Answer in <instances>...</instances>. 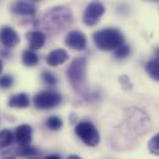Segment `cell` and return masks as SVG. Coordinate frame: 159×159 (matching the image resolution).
<instances>
[{"label": "cell", "mask_w": 159, "mask_h": 159, "mask_svg": "<svg viewBox=\"0 0 159 159\" xmlns=\"http://www.w3.org/2000/svg\"><path fill=\"white\" fill-rule=\"evenodd\" d=\"M14 80H12V77L10 75H1L0 77V88L1 89H9L11 88Z\"/></svg>", "instance_id": "obj_23"}, {"label": "cell", "mask_w": 159, "mask_h": 159, "mask_svg": "<svg viewBox=\"0 0 159 159\" xmlns=\"http://www.w3.org/2000/svg\"><path fill=\"white\" fill-rule=\"evenodd\" d=\"M62 101V96L59 93L54 90H46L41 91L35 95L34 98V104L36 109L39 110H49L57 107Z\"/></svg>", "instance_id": "obj_5"}, {"label": "cell", "mask_w": 159, "mask_h": 159, "mask_svg": "<svg viewBox=\"0 0 159 159\" xmlns=\"http://www.w3.org/2000/svg\"><path fill=\"white\" fill-rule=\"evenodd\" d=\"M17 157L16 149H2L0 151V159H15Z\"/></svg>", "instance_id": "obj_22"}, {"label": "cell", "mask_w": 159, "mask_h": 159, "mask_svg": "<svg viewBox=\"0 0 159 159\" xmlns=\"http://www.w3.org/2000/svg\"><path fill=\"white\" fill-rule=\"evenodd\" d=\"M1 72H2V62L0 61V73H1Z\"/></svg>", "instance_id": "obj_26"}, {"label": "cell", "mask_w": 159, "mask_h": 159, "mask_svg": "<svg viewBox=\"0 0 159 159\" xmlns=\"http://www.w3.org/2000/svg\"><path fill=\"white\" fill-rule=\"evenodd\" d=\"M0 42L6 48H12V47L17 46V43L20 42V37L12 27L4 26L2 29H0Z\"/></svg>", "instance_id": "obj_8"}, {"label": "cell", "mask_w": 159, "mask_h": 159, "mask_svg": "<svg viewBox=\"0 0 159 159\" xmlns=\"http://www.w3.org/2000/svg\"><path fill=\"white\" fill-rule=\"evenodd\" d=\"M67 77L74 89H81L86 80V59L84 57H78L72 61L67 69Z\"/></svg>", "instance_id": "obj_3"}, {"label": "cell", "mask_w": 159, "mask_h": 159, "mask_svg": "<svg viewBox=\"0 0 159 159\" xmlns=\"http://www.w3.org/2000/svg\"><path fill=\"white\" fill-rule=\"evenodd\" d=\"M39 61H40V58H39V56L36 54V52H34V51H25L24 53H22V63L25 64V66H27V67H34V66H36L37 63H39Z\"/></svg>", "instance_id": "obj_16"}, {"label": "cell", "mask_w": 159, "mask_h": 159, "mask_svg": "<svg viewBox=\"0 0 159 159\" xmlns=\"http://www.w3.org/2000/svg\"><path fill=\"white\" fill-rule=\"evenodd\" d=\"M72 24H73V15L70 9H68L67 6L52 7L43 15L41 20V27L48 31L51 35L62 32Z\"/></svg>", "instance_id": "obj_1"}, {"label": "cell", "mask_w": 159, "mask_h": 159, "mask_svg": "<svg viewBox=\"0 0 159 159\" xmlns=\"http://www.w3.org/2000/svg\"><path fill=\"white\" fill-rule=\"evenodd\" d=\"M148 149L152 154L159 156V133L154 134L148 142Z\"/></svg>", "instance_id": "obj_19"}, {"label": "cell", "mask_w": 159, "mask_h": 159, "mask_svg": "<svg viewBox=\"0 0 159 159\" xmlns=\"http://www.w3.org/2000/svg\"><path fill=\"white\" fill-rule=\"evenodd\" d=\"M16 153L20 157H25V158H31V157H36L40 154L39 149L32 147V146H25V147H19L16 148Z\"/></svg>", "instance_id": "obj_17"}, {"label": "cell", "mask_w": 159, "mask_h": 159, "mask_svg": "<svg viewBox=\"0 0 159 159\" xmlns=\"http://www.w3.org/2000/svg\"><path fill=\"white\" fill-rule=\"evenodd\" d=\"M41 78H42L44 84H47V85H49V86H53V85L57 84V78H56V75H54L53 73H51V72H43L42 75H41Z\"/></svg>", "instance_id": "obj_21"}, {"label": "cell", "mask_w": 159, "mask_h": 159, "mask_svg": "<svg viewBox=\"0 0 159 159\" xmlns=\"http://www.w3.org/2000/svg\"><path fill=\"white\" fill-rule=\"evenodd\" d=\"M146 1H159V0H146Z\"/></svg>", "instance_id": "obj_28"}, {"label": "cell", "mask_w": 159, "mask_h": 159, "mask_svg": "<svg viewBox=\"0 0 159 159\" xmlns=\"http://www.w3.org/2000/svg\"><path fill=\"white\" fill-rule=\"evenodd\" d=\"M44 159H61L59 156H56V154H52V156H47Z\"/></svg>", "instance_id": "obj_24"}, {"label": "cell", "mask_w": 159, "mask_h": 159, "mask_svg": "<svg viewBox=\"0 0 159 159\" xmlns=\"http://www.w3.org/2000/svg\"><path fill=\"white\" fill-rule=\"evenodd\" d=\"M156 53H157V56H158V58H159V47L157 48V51H156Z\"/></svg>", "instance_id": "obj_27"}, {"label": "cell", "mask_w": 159, "mask_h": 159, "mask_svg": "<svg viewBox=\"0 0 159 159\" xmlns=\"http://www.w3.org/2000/svg\"><path fill=\"white\" fill-rule=\"evenodd\" d=\"M75 134L86 146H90V147H95L100 142V134L96 127L89 121L79 122L75 126Z\"/></svg>", "instance_id": "obj_4"}, {"label": "cell", "mask_w": 159, "mask_h": 159, "mask_svg": "<svg viewBox=\"0 0 159 159\" xmlns=\"http://www.w3.org/2000/svg\"><path fill=\"white\" fill-rule=\"evenodd\" d=\"M93 40L95 46L104 51H115L117 47L123 44V36L117 29H102L93 35Z\"/></svg>", "instance_id": "obj_2"}, {"label": "cell", "mask_w": 159, "mask_h": 159, "mask_svg": "<svg viewBox=\"0 0 159 159\" xmlns=\"http://www.w3.org/2000/svg\"><path fill=\"white\" fill-rule=\"evenodd\" d=\"M68 58H69V56H68L67 51L59 48V49L52 51V52L47 56L46 62H47V64L51 66V67H57V66H61V64L66 63V62L68 61Z\"/></svg>", "instance_id": "obj_11"}, {"label": "cell", "mask_w": 159, "mask_h": 159, "mask_svg": "<svg viewBox=\"0 0 159 159\" xmlns=\"http://www.w3.org/2000/svg\"><path fill=\"white\" fill-rule=\"evenodd\" d=\"M26 39L29 41V47L30 51H37L43 47L44 42H46V35L41 31H31L26 35Z\"/></svg>", "instance_id": "obj_12"}, {"label": "cell", "mask_w": 159, "mask_h": 159, "mask_svg": "<svg viewBox=\"0 0 159 159\" xmlns=\"http://www.w3.org/2000/svg\"><path fill=\"white\" fill-rule=\"evenodd\" d=\"M104 12H105V6L99 1H93L86 6L83 15V21L86 26H94L98 24V21L104 15Z\"/></svg>", "instance_id": "obj_6"}, {"label": "cell", "mask_w": 159, "mask_h": 159, "mask_svg": "<svg viewBox=\"0 0 159 159\" xmlns=\"http://www.w3.org/2000/svg\"><path fill=\"white\" fill-rule=\"evenodd\" d=\"M11 11L14 14H17V15H26V16H30V15H35L36 12V7L32 2L30 1H26V0H16L12 5H11Z\"/></svg>", "instance_id": "obj_10"}, {"label": "cell", "mask_w": 159, "mask_h": 159, "mask_svg": "<svg viewBox=\"0 0 159 159\" xmlns=\"http://www.w3.org/2000/svg\"><path fill=\"white\" fill-rule=\"evenodd\" d=\"M15 139L19 143V147L30 146L32 141V128L29 125H20L15 129Z\"/></svg>", "instance_id": "obj_9"}, {"label": "cell", "mask_w": 159, "mask_h": 159, "mask_svg": "<svg viewBox=\"0 0 159 159\" xmlns=\"http://www.w3.org/2000/svg\"><path fill=\"white\" fill-rule=\"evenodd\" d=\"M66 44L75 51H83L86 48V37L80 31H70L66 37Z\"/></svg>", "instance_id": "obj_7"}, {"label": "cell", "mask_w": 159, "mask_h": 159, "mask_svg": "<svg viewBox=\"0 0 159 159\" xmlns=\"http://www.w3.org/2000/svg\"><path fill=\"white\" fill-rule=\"evenodd\" d=\"M7 105L10 107H16V109H25L30 105V98L27 94L25 93H20V94H15L12 95Z\"/></svg>", "instance_id": "obj_13"}, {"label": "cell", "mask_w": 159, "mask_h": 159, "mask_svg": "<svg viewBox=\"0 0 159 159\" xmlns=\"http://www.w3.org/2000/svg\"><path fill=\"white\" fill-rule=\"evenodd\" d=\"M128 54H129V47L127 44H125V43L121 44L120 47H117L115 49V56L119 59H125L126 57H128Z\"/></svg>", "instance_id": "obj_20"}, {"label": "cell", "mask_w": 159, "mask_h": 159, "mask_svg": "<svg viewBox=\"0 0 159 159\" xmlns=\"http://www.w3.org/2000/svg\"><path fill=\"white\" fill-rule=\"evenodd\" d=\"M46 126L49 129H52V131H58L59 128H62L63 121H62L61 117H58V116H51V117H48L47 121H46Z\"/></svg>", "instance_id": "obj_18"}, {"label": "cell", "mask_w": 159, "mask_h": 159, "mask_svg": "<svg viewBox=\"0 0 159 159\" xmlns=\"http://www.w3.org/2000/svg\"><path fill=\"white\" fill-rule=\"evenodd\" d=\"M146 72L152 79L159 81V58L151 59L146 64Z\"/></svg>", "instance_id": "obj_14"}, {"label": "cell", "mask_w": 159, "mask_h": 159, "mask_svg": "<svg viewBox=\"0 0 159 159\" xmlns=\"http://www.w3.org/2000/svg\"><path fill=\"white\" fill-rule=\"evenodd\" d=\"M67 159H81L79 156H75V154H72V156H69Z\"/></svg>", "instance_id": "obj_25"}, {"label": "cell", "mask_w": 159, "mask_h": 159, "mask_svg": "<svg viewBox=\"0 0 159 159\" xmlns=\"http://www.w3.org/2000/svg\"><path fill=\"white\" fill-rule=\"evenodd\" d=\"M29 159H39V158H36V157H31V158H29Z\"/></svg>", "instance_id": "obj_29"}, {"label": "cell", "mask_w": 159, "mask_h": 159, "mask_svg": "<svg viewBox=\"0 0 159 159\" xmlns=\"http://www.w3.org/2000/svg\"><path fill=\"white\" fill-rule=\"evenodd\" d=\"M15 137L10 129H1L0 131V151L10 147L14 142Z\"/></svg>", "instance_id": "obj_15"}]
</instances>
